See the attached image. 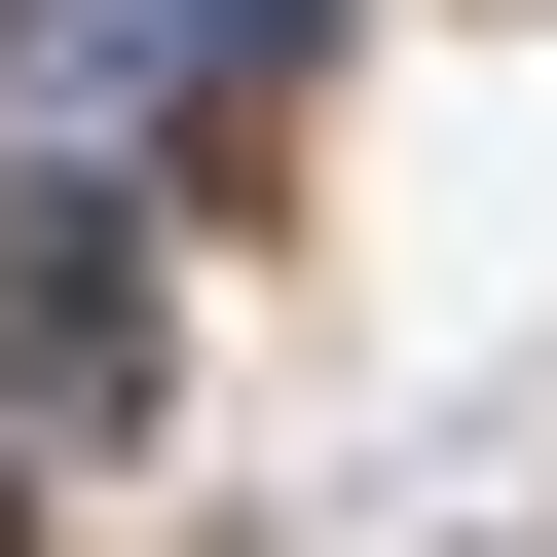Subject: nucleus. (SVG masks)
Segmentation results:
<instances>
[{
	"label": "nucleus",
	"instance_id": "obj_1",
	"mask_svg": "<svg viewBox=\"0 0 557 557\" xmlns=\"http://www.w3.org/2000/svg\"><path fill=\"white\" fill-rule=\"evenodd\" d=\"M298 0H0V112H149V75H260Z\"/></svg>",
	"mask_w": 557,
	"mask_h": 557
},
{
	"label": "nucleus",
	"instance_id": "obj_2",
	"mask_svg": "<svg viewBox=\"0 0 557 557\" xmlns=\"http://www.w3.org/2000/svg\"><path fill=\"white\" fill-rule=\"evenodd\" d=\"M0 557H38V483H0Z\"/></svg>",
	"mask_w": 557,
	"mask_h": 557
}]
</instances>
